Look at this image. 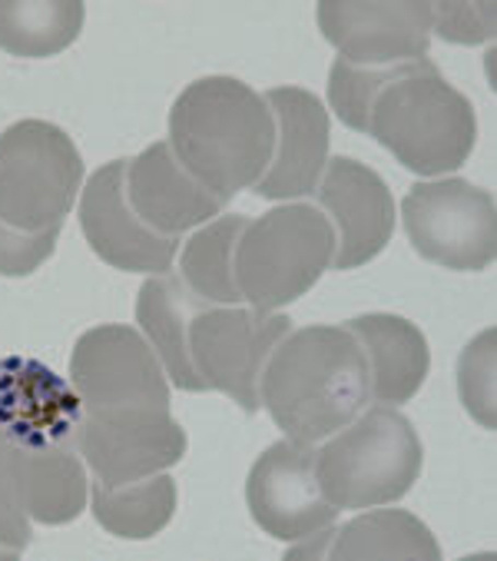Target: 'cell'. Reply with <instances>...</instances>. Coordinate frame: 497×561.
Masks as SVG:
<instances>
[{"label":"cell","instance_id":"cell-30","mask_svg":"<svg viewBox=\"0 0 497 561\" xmlns=\"http://www.w3.org/2000/svg\"><path fill=\"white\" fill-rule=\"evenodd\" d=\"M21 558V551H14V548H0V561H18Z\"/></svg>","mask_w":497,"mask_h":561},{"label":"cell","instance_id":"cell-6","mask_svg":"<svg viewBox=\"0 0 497 561\" xmlns=\"http://www.w3.org/2000/svg\"><path fill=\"white\" fill-rule=\"evenodd\" d=\"M83 160L47 121H21L0 134V222L21 233L60 230L77 203Z\"/></svg>","mask_w":497,"mask_h":561},{"label":"cell","instance_id":"cell-2","mask_svg":"<svg viewBox=\"0 0 497 561\" xmlns=\"http://www.w3.org/2000/svg\"><path fill=\"white\" fill-rule=\"evenodd\" d=\"M259 402L296 442H325L371 402L365 353L345 325L286 332L273 350Z\"/></svg>","mask_w":497,"mask_h":561},{"label":"cell","instance_id":"cell-19","mask_svg":"<svg viewBox=\"0 0 497 561\" xmlns=\"http://www.w3.org/2000/svg\"><path fill=\"white\" fill-rule=\"evenodd\" d=\"M319 535V531H315ZM292 558H332V561H438V538L425 522L402 508H371L345 522L325 525L319 538L286 554Z\"/></svg>","mask_w":497,"mask_h":561},{"label":"cell","instance_id":"cell-17","mask_svg":"<svg viewBox=\"0 0 497 561\" xmlns=\"http://www.w3.org/2000/svg\"><path fill=\"white\" fill-rule=\"evenodd\" d=\"M127 203L143 227L160 237H183L226 206L180 167L170 144H150L140 157L127 160Z\"/></svg>","mask_w":497,"mask_h":561},{"label":"cell","instance_id":"cell-3","mask_svg":"<svg viewBox=\"0 0 497 561\" xmlns=\"http://www.w3.org/2000/svg\"><path fill=\"white\" fill-rule=\"evenodd\" d=\"M365 134L379 140L405 170L444 176L467 163L477 140V117L471 100L425 57L402 64L379 90L368 106Z\"/></svg>","mask_w":497,"mask_h":561},{"label":"cell","instance_id":"cell-11","mask_svg":"<svg viewBox=\"0 0 497 561\" xmlns=\"http://www.w3.org/2000/svg\"><path fill=\"white\" fill-rule=\"evenodd\" d=\"M315 453L319 445L289 438L269 445L248 469L245 505L266 535L279 541H302L325 525H335L342 508H335L319 489Z\"/></svg>","mask_w":497,"mask_h":561},{"label":"cell","instance_id":"cell-1","mask_svg":"<svg viewBox=\"0 0 497 561\" xmlns=\"http://www.w3.org/2000/svg\"><path fill=\"white\" fill-rule=\"evenodd\" d=\"M170 150L219 203L253 190L273 163L276 121L263 93L235 77L189 83L170 110Z\"/></svg>","mask_w":497,"mask_h":561},{"label":"cell","instance_id":"cell-22","mask_svg":"<svg viewBox=\"0 0 497 561\" xmlns=\"http://www.w3.org/2000/svg\"><path fill=\"white\" fill-rule=\"evenodd\" d=\"M90 508L103 531L116 538L143 541L160 535L176 512V482L173 476L160 472L130 485L109 489L100 479L90 482Z\"/></svg>","mask_w":497,"mask_h":561},{"label":"cell","instance_id":"cell-29","mask_svg":"<svg viewBox=\"0 0 497 561\" xmlns=\"http://www.w3.org/2000/svg\"><path fill=\"white\" fill-rule=\"evenodd\" d=\"M431 31L451 44H484L494 37V4H431Z\"/></svg>","mask_w":497,"mask_h":561},{"label":"cell","instance_id":"cell-21","mask_svg":"<svg viewBox=\"0 0 497 561\" xmlns=\"http://www.w3.org/2000/svg\"><path fill=\"white\" fill-rule=\"evenodd\" d=\"M21 476H24V505L31 522L54 528L80 518L90 499V482H86V462L80 459L77 445L70 442L21 445Z\"/></svg>","mask_w":497,"mask_h":561},{"label":"cell","instance_id":"cell-18","mask_svg":"<svg viewBox=\"0 0 497 561\" xmlns=\"http://www.w3.org/2000/svg\"><path fill=\"white\" fill-rule=\"evenodd\" d=\"M365 353L368 389L379 405H405L431 373V350L425 332L392 312H368L345 322Z\"/></svg>","mask_w":497,"mask_h":561},{"label":"cell","instance_id":"cell-5","mask_svg":"<svg viewBox=\"0 0 497 561\" xmlns=\"http://www.w3.org/2000/svg\"><path fill=\"white\" fill-rule=\"evenodd\" d=\"M335 233L312 203H286L248 219L235 243V286L253 309H282L305 296L332 266Z\"/></svg>","mask_w":497,"mask_h":561},{"label":"cell","instance_id":"cell-26","mask_svg":"<svg viewBox=\"0 0 497 561\" xmlns=\"http://www.w3.org/2000/svg\"><path fill=\"white\" fill-rule=\"evenodd\" d=\"M494 346L497 332L484 329L477 340L467 343V350L458 359V396L471 419L484 428H494Z\"/></svg>","mask_w":497,"mask_h":561},{"label":"cell","instance_id":"cell-25","mask_svg":"<svg viewBox=\"0 0 497 561\" xmlns=\"http://www.w3.org/2000/svg\"><path fill=\"white\" fill-rule=\"evenodd\" d=\"M402 70V64L392 67H358L342 57H335L332 73H328V103L335 110V117L348 127L365 134L368 106L379 96V90Z\"/></svg>","mask_w":497,"mask_h":561},{"label":"cell","instance_id":"cell-12","mask_svg":"<svg viewBox=\"0 0 497 561\" xmlns=\"http://www.w3.org/2000/svg\"><path fill=\"white\" fill-rule=\"evenodd\" d=\"M186 428L170 412H83L77 435L90 476L109 489L173 469L186 456Z\"/></svg>","mask_w":497,"mask_h":561},{"label":"cell","instance_id":"cell-8","mask_svg":"<svg viewBox=\"0 0 497 561\" xmlns=\"http://www.w3.org/2000/svg\"><path fill=\"white\" fill-rule=\"evenodd\" d=\"M70 382L90 415L170 412L166 369L134 325L86 329L70 353Z\"/></svg>","mask_w":497,"mask_h":561},{"label":"cell","instance_id":"cell-27","mask_svg":"<svg viewBox=\"0 0 497 561\" xmlns=\"http://www.w3.org/2000/svg\"><path fill=\"white\" fill-rule=\"evenodd\" d=\"M31 515L24 505L21 445L0 428V548L24 551L31 545Z\"/></svg>","mask_w":497,"mask_h":561},{"label":"cell","instance_id":"cell-14","mask_svg":"<svg viewBox=\"0 0 497 561\" xmlns=\"http://www.w3.org/2000/svg\"><path fill=\"white\" fill-rule=\"evenodd\" d=\"M315 196L335 233L332 270H358L392 243L395 199L389 183L371 167L351 157H332Z\"/></svg>","mask_w":497,"mask_h":561},{"label":"cell","instance_id":"cell-28","mask_svg":"<svg viewBox=\"0 0 497 561\" xmlns=\"http://www.w3.org/2000/svg\"><path fill=\"white\" fill-rule=\"evenodd\" d=\"M57 240H60V230L21 233V230H11L8 222H0V276H8V279L31 276L54 256Z\"/></svg>","mask_w":497,"mask_h":561},{"label":"cell","instance_id":"cell-7","mask_svg":"<svg viewBox=\"0 0 497 561\" xmlns=\"http://www.w3.org/2000/svg\"><path fill=\"white\" fill-rule=\"evenodd\" d=\"M286 332L289 316L266 309H216L206 302L189 319V363L206 392H222L248 415L263 409L259 379Z\"/></svg>","mask_w":497,"mask_h":561},{"label":"cell","instance_id":"cell-24","mask_svg":"<svg viewBox=\"0 0 497 561\" xmlns=\"http://www.w3.org/2000/svg\"><path fill=\"white\" fill-rule=\"evenodd\" d=\"M245 227H248V216H239V213L209 219L206 227L196 230L186 240V247L176 253L183 283L203 302H222V306L242 302L232 260H235V243Z\"/></svg>","mask_w":497,"mask_h":561},{"label":"cell","instance_id":"cell-13","mask_svg":"<svg viewBox=\"0 0 497 561\" xmlns=\"http://www.w3.org/2000/svg\"><path fill=\"white\" fill-rule=\"evenodd\" d=\"M80 230L90 250L113 270L123 273H170L180 237H160L143 227L127 203V160L103 163L83 186Z\"/></svg>","mask_w":497,"mask_h":561},{"label":"cell","instance_id":"cell-10","mask_svg":"<svg viewBox=\"0 0 497 561\" xmlns=\"http://www.w3.org/2000/svg\"><path fill=\"white\" fill-rule=\"evenodd\" d=\"M315 18L338 57L358 67L425 60L431 47L428 0H322Z\"/></svg>","mask_w":497,"mask_h":561},{"label":"cell","instance_id":"cell-9","mask_svg":"<svg viewBox=\"0 0 497 561\" xmlns=\"http://www.w3.org/2000/svg\"><path fill=\"white\" fill-rule=\"evenodd\" d=\"M405 233L418 256L454 273H477L494 263L497 216L487 190L448 176L415 183L402 203Z\"/></svg>","mask_w":497,"mask_h":561},{"label":"cell","instance_id":"cell-15","mask_svg":"<svg viewBox=\"0 0 497 561\" xmlns=\"http://www.w3.org/2000/svg\"><path fill=\"white\" fill-rule=\"evenodd\" d=\"M276 121V150L266 173L256 180L263 199H302L315 196L328 163V110L302 87H276L266 93Z\"/></svg>","mask_w":497,"mask_h":561},{"label":"cell","instance_id":"cell-4","mask_svg":"<svg viewBox=\"0 0 497 561\" xmlns=\"http://www.w3.org/2000/svg\"><path fill=\"white\" fill-rule=\"evenodd\" d=\"M421 466V438L398 405L361 409L315 453L319 489L335 508L398 502L418 482Z\"/></svg>","mask_w":497,"mask_h":561},{"label":"cell","instance_id":"cell-23","mask_svg":"<svg viewBox=\"0 0 497 561\" xmlns=\"http://www.w3.org/2000/svg\"><path fill=\"white\" fill-rule=\"evenodd\" d=\"M80 0H0V50L14 57L63 54L83 31Z\"/></svg>","mask_w":497,"mask_h":561},{"label":"cell","instance_id":"cell-20","mask_svg":"<svg viewBox=\"0 0 497 561\" xmlns=\"http://www.w3.org/2000/svg\"><path fill=\"white\" fill-rule=\"evenodd\" d=\"M203 306L206 302L189 293L183 276H173V273L153 276L150 283H143V289L137 296L140 332L147 335V343L160 356L173 386L183 392H206V386L199 382V376L189 363V319Z\"/></svg>","mask_w":497,"mask_h":561},{"label":"cell","instance_id":"cell-16","mask_svg":"<svg viewBox=\"0 0 497 561\" xmlns=\"http://www.w3.org/2000/svg\"><path fill=\"white\" fill-rule=\"evenodd\" d=\"M83 402L60 376L37 359L11 356L0 363V428L21 445H77Z\"/></svg>","mask_w":497,"mask_h":561}]
</instances>
